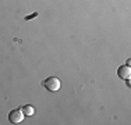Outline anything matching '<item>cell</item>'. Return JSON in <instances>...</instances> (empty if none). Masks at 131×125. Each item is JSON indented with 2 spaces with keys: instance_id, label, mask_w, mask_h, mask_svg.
Masks as SVG:
<instances>
[{
  "instance_id": "6da1fadb",
  "label": "cell",
  "mask_w": 131,
  "mask_h": 125,
  "mask_svg": "<svg viewBox=\"0 0 131 125\" xmlns=\"http://www.w3.org/2000/svg\"><path fill=\"white\" fill-rule=\"evenodd\" d=\"M42 85L46 88V89L49 90V92H57L59 89H60V81H59V78L56 77H49L46 78L45 81L42 82Z\"/></svg>"
},
{
  "instance_id": "7a4b0ae2",
  "label": "cell",
  "mask_w": 131,
  "mask_h": 125,
  "mask_svg": "<svg viewBox=\"0 0 131 125\" xmlns=\"http://www.w3.org/2000/svg\"><path fill=\"white\" fill-rule=\"evenodd\" d=\"M24 117H25V115H24L23 110H20V108L10 111V114H8V120H10V122H13V124H20V122H23Z\"/></svg>"
},
{
  "instance_id": "3957f363",
  "label": "cell",
  "mask_w": 131,
  "mask_h": 125,
  "mask_svg": "<svg viewBox=\"0 0 131 125\" xmlns=\"http://www.w3.org/2000/svg\"><path fill=\"white\" fill-rule=\"evenodd\" d=\"M117 75H118V78H121V79H127V78H130V75H131L130 65H120L118 70H117Z\"/></svg>"
},
{
  "instance_id": "277c9868",
  "label": "cell",
  "mask_w": 131,
  "mask_h": 125,
  "mask_svg": "<svg viewBox=\"0 0 131 125\" xmlns=\"http://www.w3.org/2000/svg\"><path fill=\"white\" fill-rule=\"evenodd\" d=\"M21 110H23L24 115H34V114H35V107H34V106H29V104L24 106Z\"/></svg>"
}]
</instances>
